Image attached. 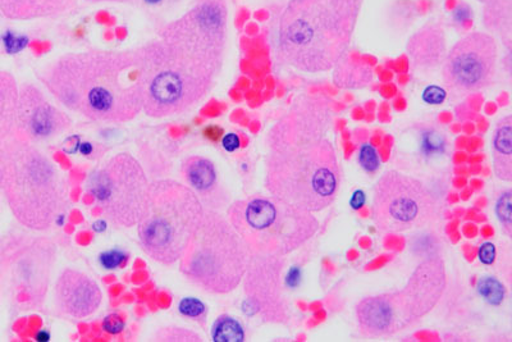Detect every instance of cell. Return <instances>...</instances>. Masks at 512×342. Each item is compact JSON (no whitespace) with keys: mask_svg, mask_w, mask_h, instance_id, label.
<instances>
[{"mask_svg":"<svg viewBox=\"0 0 512 342\" xmlns=\"http://www.w3.org/2000/svg\"><path fill=\"white\" fill-rule=\"evenodd\" d=\"M76 33H77L76 35L80 36V38H81V36H84L85 30L82 29V27H79V29L76 30Z\"/></svg>","mask_w":512,"mask_h":342,"instance_id":"681fc988","label":"cell"},{"mask_svg":"<svg viewBox=\"0 0 512 342\" xmlns=\"http://www.w3.org/2000/svg\"><path fill=\"white\" fill-rule=\"evenodd\" d=\"M212 339L216 342H242L245 341L244 327L237 319L222 316L214 322Z\"/></svg>","mask_w":512,"mask_h":342,"instance_id":"cb8c5ba5","label":"cell"},{"mask_svg":"<svg viewBox=\"0 0 512 342\" xmlns=\"http://www.w3.org/2000/svg\"><path fill=\"white\" fill-rule=\"evenodd\" d=\"M249 17H250V13H249L248 9L242 8L241 11L239 13H237V17H236L237 29H242V27H244L246 22H248Z\"/></svg>","mask_w":512,"mask_h":342,"instance_id":"b9f144b4","label":"cell"},{"mask_svg":"<svg viewBox=\"0 0 512 342\" xmlns=\"http://www.w3.org/2000/svg\"><path fill=\"white\" fill-rule=\"evenodd\" d=\"M159 341H200L198 335L186 331L185 328H167L166 331L159 332Z\"/></svg>","mask_w":512,"mask_h":342,"instance_id":"1f68e13d","label":"cell"},{"mask_svg":"<svg viewBox=\"0 0 512 342\" xmlns=\"http://www.w3.org/2000/svg\"><path fill=\"white\" fill-rule=\"evenodd\" d=\"M484 21L489 30L510 39L511 35V0H493L487 3Z\"/></svg>","mask_w":512,"mask_h":342,"instance_id":"603a6c76","label":"cell"},{"mask_svg":"<svg viewBox=\"0 0 512 342\" xmlns=\"http://www.w3.org/2000/svg\"><path fill=\"white\" fill-rule=\"evenodd\" d=\"M73 4L75 0H0V11L11 20H34L64 15Z\"/></svg>","mask_w":512,"mask_h":342,"instance_id":"d6986e66","label":"cell"},{"mask_svg":"<svg viewBox=\"0 0 512 342\" xmlns=\"http://www.w3.org/2000/svg\"><path fill=\"white\" fill-rule=\"evenodd\" d=\"M408 52L420 70L441 66L447 56L445 30L438 24L425 25L409 40Z\"/></svg>","mask_w":512,"mask_h":342,"instance_id":"ac0fdd59","label":"cell"},{"mask_svg":"<svg viewBox=\"0 0 512 342\" xmlns=\"http://www.w3.org/2000/svg\"><path fill=\"white\" fill-rule=\"evenodd\" d=\"M116 36H114V31L111 29H108L107 31H104V39L107 41H112Z\"/></svg>","mask_w":512,"mask_h":342,"instance_id":"bcb514c9","label":"cell"},{"mask_svg":"<svg viewBox=\"0 0 512 342\" xmlns=\"http://www.w3.org/2000/svg\"><path fill=\"white\" fill-rule=\"evenodd\" d=\"M493 171L498 180L512 181V117L498 121L492 139Z\"/></svg>","mask_w":512,"mask_h":342,"instance_id":"ffe728a7","label":"cell"},{"mask_svg":"<svg viewBox=\"0 0 512 342\" xmlns=\"http://www.w3.org/2000/svg\"><path fill=\"white\" fill-rule=\"evenodd\" d=\"M228 221L251 254L287 257L308 243L319 230L315 213L274 196L253 195L228 207Z\"/></svg>","mask_w":512,"mask_h":342,"instance_id":"52a82bcc","label":"cell"},{"mask_svg":"<svg viewBox=\"0 0 512 342\" xmlns=\"http://www.w3.org/2000/svg\"><path fill=\"white\" fill-rule=\"evenodd\" d=\"M130 255L120 249L108 250L99 257V263L104 269H121L127 266Z\"/></svg>","mask_w":512,"mask_h":342,"instance_id":"4dcf8cb0","label":"cell"},{"mask_svg":"<svg viewBox=\"0 0 512 342\" xmlns=\"http://www.w3.org/2000/svg\"><path fill=\"white\" fill-rule=\"evenodd\" d=\"M0 188L18 222L45 231L66 211L70 184L41 150L16 136L9 149Z\"/></svg>","mask_w":512,"mask_h":342,"instance_id":"5b68a950","label":"cell"},{"mask_svg":"<svg viewBox=\"0 0 512 342\" xmlns=\"http://www.w3.org/2000/svg\"><path fill=\"white\" fill-rule=\"evenodd\" d=\"M103 327L105 331L111 332V334H120L123 328H125V322L117 314H111V316L104 319Z\"/></svg>","mask_w":512,"mask_h":342,"instance_id":"e575fe53","label":"cell"},{"mask_svg":"<svg viewBox=\"0 0 512 342\" xmlns=\"http://www.w3.org/2000/svg\"><path fill=\"white\" fill-rule=\"evenodd\" d=\"M90 2H117V3H128L132 0H90Z\"/></svg>","mask_w":512,"mask_h":342,"instance_id":"c3c4849f","label":"cell"},{"mask_svg":"<svg viewBox=\"0 0 512 342\" xmlns=\"http://www.w3.org/2000/svg\"><path fill=\"white\" fill-rule=\"evenodd\" d=\"M185 179L194 193L199 196L204 208L219 211L228 202L216 166L207 158L191 157L182 166Z\"/></svg>","mask_w":512,"mask_h":342,"instance_id":"e0dca14e","label":"cell"},{"mask_svg":"<svg viewBox=\"0 0 512 342\" xmlns=\"http://www.w3.org/2000/svg\"><path fill=\"white\" fill-rule=\"evenodd\" d=\"M250 250L227 217L214 209L201 216L184 254L180 271L205 293L230 294L248 269Z\"/></svg>","mask_w":512,"mask_h":342,"instance_id":"8992f818","label":"cell"},{"mask_svg":"<svg viewBox=\"0 0 512 342\" xmlns=\"http://www.w3.org/2000/svg\"><path fill=\"white\" fill-rule=\"evenodd\" d=\"M496 246L492 243H484L479 248L478 258L479 261L484 264V266H492L496 261Z\"/></svg>","mask_w":512,"mask_h":342,"instance_id":"836d02e7","label":"cell"},{"mask_svg":"<svg viewBox=\"0 0 512 342\" xmlns=\"http://www.w3.org/2000/svg\"><path fill=\"white\" fill-rule=\"evenodd\" d=\"M446 287L442 258L424 259L401 290L361 300L355 312L360 334L378 339L408 330L436 308Z\"/></svg>","mask_w":512,"mask_h":342,"instance_id":"ba28073f","label":"cell"},{"mask_svg":"<svg viewBox=\"0 0 512 342\" xmlns=\"http://www.w3.org/2000/svg\"><path fill=\"white\" fill-rule=\"evenodd\" d=\"M443 248L440 236L434 235L433 232H420L414 235L410 240V249L420 258L431 259L441 257Z\"/></svg>","mask_w":512,"mask_h":342,"instance_id":"484cf974","label":"cell"},{"mask_svg":"<svg viewBox=\"0 0 512 342\" xmlns=\"http://www.w3.org/2000/svg\"><path fill=\"white\" fill-rule=\"evenodd\" d=\"M95 21L98 22V24L107 26L111 29L112 26L116 25L117 18L107 11H99L95 15Z\"/></svg>","mask_w":512,"mask_h":342,"instance_id":"f35d334b","label":"cell"},{"mask_svg":"<svg viewBox=\"0 0 512 342\" xmlns=\"http://www.w3.org/2000/svg\"><path fill=\"white\" fill-rule=\"evenodd\" d=\"M128 35V30L125 26H118L116 30H114V36L120 41L126 40Z\"/></svg>","mask_w":512,"mask_h":342,"instance_id":"7bdbcfd3","label":"cell"},{"mask_svg":"<svg viewBox=\"0 0 512 342\" xmlns=\"http://www.w3.org/2000/svg\"><path fill=\"white\" fill-rule=\"evenodd\" d=\"M283 257L250 255L244 276L246 304L264 322L287 323L291 318L290 303L283 286Z\"/></svg>","mask_w":512,"mask_h":342,"instance_id":"5bb4252c","label":"cell"},{"mask_svg":"<svg viewBox=\"0 0 512 342\" xmlns=\"http://www.w3.org/2000/svg\"><path fill=\"white\" fill-rule=\"evenodd\" d=\"M333 108L328 99L301 97L274 123L267 139L265 188L304 211L331 207L341 188V168L329 139Z\"/></svg>","mask_w":512,"mask_h":342,"instance_id":"7a4b0ae2","label":"cell"},{"mask_svg":"<svg viewBox=\"0 0 512 342\" xmlns=\"http://www.w3.org/2000/svg\"><path fill=\"white\" fill-rule=\"evenodd\" d=\"M222 130L218 129V127H208L207 131H205V134L210 136V138H217V135H222Z\"/></svg>","mask_w":512,"mask_h":342,"instance_id":"ee69618b","label":"cell"},{"mask_svg":"<svg viewBox=\"0 0 512 342\" xmlns=\"http://www.w3.org/2000/svg\"><path fill=\"white\" fill-rule=\"evenodd\" d=\"M27 43H29V40L26 38H16V36H13L11 34L8 35V38H6V45L9 52H18V50H21L22 48H25Z\"/></svg>","mask_w":512,"mask_h":342,"instance_id":"d590c367","label":"cell"},{"mask_svg":"<svg viewBox=\"0 0 512 342\" xmlns=\"http://www.w3.org/2000/svg\"><path fill=\"white\" fill-rule=\"evenodd\" d=\"M358 162L361 168L368 173H376L381 167V159H379L377 150L368 143L360 145Z\"/></svg>","mask_w":512,"mask_h":342,"instance_id":"f546056e","label":"cell"},{"mask_svg":"<svg viewBox=\"0 0 512 342\" xmlns=\"http://www.w3.org/2000/svg\"><path fill=\"white\" fill-rule=\"evenodd\" d=\"M18 94L16 80L0 71V143L16 136Z\"/></svg>","mask_w":512,"mask_h":342,"instance_id":"44dd1931","label":"cell"},{"mask_svg":"<svg viewBox=\"0 0 512 342\" xmlns=\"http://www.w3.org/2000/svg\"><path fill=\"white\" fill-rule=\"evenodd\" d=\"M363 0H291L278 26V54L296 70H333L349 52Z\"/></svg>","mask_w":512,"mask_h":342,"instance_id":"277c9868","label":"cell"},{"mask_svg":"<svg viewBox=\"0 0 512 342\" xmlns=\"http://www.w3.org/2000/svg\"><path fill=\"white\" fill-rule=\"evenodd\" d=\"M447 147V136L438 127H423L420 130V150L427 157L445 154Z\"/></svg>","mask_w":512,"mask_h":342,"instance_id":"d4e9b609","label":"cell"},{"mask_svg":"<svg viewBox=\"0 0 512 342\" xmlns=\"http://www.w3.org/2000/svg\"><path fill=\"white\" fill-rule=\"evenodd\" d=\"M103 302L102 290L85 273L67 268L54 287V303L59 313L71 318L90 317Z\"/></svg>","mask_w":512,"mask_h":342,"instance_id":"2e32d148","label":"cell"},{"mask_svg":"<svg viewBox=\"0 0 512 342\" xmlns=\"http://www.w3.org/2000/svg\"><path fill=\"white\" fill-rule=\"evenodd\" d=\"M447 97L446 91L440 86L432 85L423 91V100L432 106H440Z\"/></svg>","mask_w":512,"mask_h":342,"instance_id":"d6a6232c","label":"cell"},{"mask_svg":"<svg viewBox=\"0 0 512 342\" xmlns=\"http://www.w3.org/2000/svg\"><path fill=\"white\" fill-rule=\"evenodd\" d=\"M71 118L49 102L38 88L24 85L18 94V138L31 144L56 138L70 129Z\"/></svg>","mask_w":512,"mask_h":342,"instance_id":"9a60e30c","label":"cell"},{"mask_svg":"<svg viewBox=\"0 0 512 342\" xmlns=\"http://www.w3.org/2000/svg\"><path fill=\"white\" fill-rule=\"evenodd\" d=\"M40 79L59 103L91 121L123 123L143 111L132 52L67 54L45 67Z\"/></svg>","mask_w":512,"mask_h":342,"instance_id":"3957f363","label":"cell"},{"mask_svg":"<svg viewBox=\"0 0 512 342\" xmlns=\"http://www.w3.org/2000/svg\"><path fill=\"white\" fill-rule=\"evenodd\" d=\"M227 0H196L158 40L134 50L143 111L163 118L189 112L216 86L227 40Z\"/></svg>","mask_w":512,"mask_h":342,"instance_id":"6da1fadb","label":"cell"},{"mask_svg":"<svg viewBox=\"0 0 512 342\" xmlns=\"http://www.w3.org/2000/svg\"><path fill=\"white\" fill-rule=\"evenodd\" d=\"M85 188L109 221L128 228L137 226L143 216L150 182L141 164L121 153L91 171Z\"/></svg>","mask_w":512,"mask_h":342,"instance_id":"30bf717a","label":"cell"},{"mask_svg":"<svg viewBox=\"0 0 512 342\" xmlns=\"http://www.w3.org/2000/svg\"><path fill=\"white\" fill-rule=\"evenodd\" d=\"M146 3H152V4H155V3H159V2H162V0H145Z\"/></svg>","mask_w":512,"mask_h":342,"instance_id":"f907efd6","label":"cell"},{"mask_svg":"<svg viewBox=\"0 0 512 342\" xmlns=\"http://www.w3.org/2000/svg\"><path fill=\"white\" fill-rule=\"evenodd\" d=\"M479 2H483V3H489V2H493V0H479Z\"/></svg>","mask_w":512,"mask_h":342,"instance_id":"816d5d0a","label":"cell"},{"mask_svg":"<svg viewBox=\"0 0 512 342\" xmlns=\"http://www.w3.org/2000/svg\"><path fill=\"white\" fill-rule=\"evenodd\" d=\"M333 81L337 88L363 89L373 80L372 68L361 62L355 54L347 52L333 68Z\"/></svg>","mask_w":512,"mask_h":342,"instance_id":"7402d4cb","label":"cell"},{"mask_svg":"<svg viewBox=\"0 0 512 342\" xmlns=\"http://www.w3.org/2000/svg\"><path fill=\"white\" fill-rule=\"evenodd\" d=\"M56 259V245L47 237L18 236L4 250V275L27 307H39L44 302Z\"/></svg>","mask_w":512,"mask_h":342,"instance_id":"7c38bea8","label":"cell"},{"mask_svg":"<svg viewBox=\"0 0 512 342\" xmlns=\"http://www.w3.org/2000/svg\"><path fill=\"white\" fill-rule=\"evenodd\" d=\"M258 31V26H256L255 24H249L248 26H246V33H248L249 35L258 34Z\"/></svg>","mask_w":512,"mask_h":342,"instance_id":"f6af8a7d","label":"cell"},{"mask_svg":"<svg viewBox=\"0 0 512 342\" xmlns=\"http://www.w3.org/2000/svg\"><path fill=\"white\" fill-rule=\"evenodd\" d=\"M222 145L227 152H235V150L239 149L241 145L239 135L232 134V132L231 134H227L222 140Z\"/></svg>","mask_w":512,"mask_h":342,"instance_id":"74e56055","label":"cell"},{"mask_svg":"<svg viewBox=\"0 0 512 342\" xmlns=\"http://www.w3.org/2000/svg\"><path fill=\"white\" fill-rule=\"evenodd\" d=\"M495 213L502 231L506 236H512V191L510 189L500 191L497 195Z\"/></svg>","mask_w":512,"mask_h":342,"instance_id":"83f0119b","label":"cell"},{"mask_svg":"<svg viewBox=\"0 0 512 342\" xmlns=\"http://www.w3.org/2000/svg\"><path fill=\"white\" fill-rule=\"evenodd\" d=\"M256 20L263 21L267 18V13L265 11H259L255 13Z\"/></svg>","mask_w":512,"mask_h":342,"instance_id":"7dc6e473","label":"cell"},{"mask_svg":"<svg viewBox=\"0 0 512 342\" xmlns=\"http://www.w3.org/2000/svg\"><path fill=\"white\" fill-rule=\"evenodd\" d=\"M30 48L34 50L36 54H43L49 52L50 48H52V44L49 41H32L30 44Z\"/></svg>","mask_w":512,"mask_h":342,"instance_id":"60d3db41","label":"cell"},{"mask_svg":"<svg viewBox=\"0 0 512 342\" xmlns=\"http://www.w3.org/2000/svg\"><path fill=\"white\" fill-rule=\"evenodd\" d=\"M365 203H367V195H365L363 190H356L350 200L351 208L358 211V209L364 207Z\"/></svg>","mask_w":512,"mask_h":342,"instance_id":"ab89813d","label":"cell"},{"mask_svg":"<svg viewBox=\"0 0 512 342\" xmlns=\"http://www.w3.org/2000/svg\"><path fill=\"white\" fill-rule=\"evenodd\" d=\"M477 289L479 295L484 299V302H487L489 305L498 307V305L504 303L506 289L505 286L502 285V282L498 281L496 277L484 276L480 278Z\"/></svg>","mask_w":512,"mask_h":342,"instance_id":"4316f807","label":"cell"},{"mask_svg":"<svg viewBox=\"0 0 512 342\" xmlns=\"http://www.w3.org/2000/svg\"><path fill=\"white\" fill-rule=\"evenodd\" d=\"M178 310H180L182 316L194 319V321L205 322V318H207V307L199 299H182L178 304Z\"/></svg>","mask_w":512,"mask_h":342,"instance_id":"f1b7e54d","label":"cell"},{"mask_svg":"<svg viewBox=\"0 0 512 342\" xmlns=\"http://www.w3.org/2000/svg\"><path fill=\"white\" fill-rule=\"evenodd\" d=\"M497 58L493 36L486 33L466 35L457 41L442 63L446 88L457 97L489 88L496 80Z\"/></svg>","mask_w":512,"mask_h":342,"instance_id":"4fadbf2b","label":"cell"},{"mask_svg":"<svg viewBox=\"0 0 512 342\" xmlns=\"http://www.w3.org/2000/svg\"><path fill=\"white\" fill-rule=\"evenodd\" d=\"M470 17H472V9L468 6V4L461 3L459 7H457L455 11V18L459 21V24L464 25L466 22L472 24L470 21Z\"/></svg>","mask_w":512,"mask_h":342,"instance_id":"8d00e7d4","label":"cell"},{"mask_svg":"<svg viewBox=\"0 0 512 342\" xmlns=\"http://www.w3.org/2000/svg\"><path fill=\"white\" fill-rule=\"evenodd\" d=\"M442 205L428 186L399 171H387L373 190L374 225L387 234L419 230L441 217Z\"/></svg>","mask_w":512,"mask_h":342,"instance_id":"8fae6325","label":"cell"},{"mask_svg":"<svg viewBox=\"0 0 512 342\" xmlns=\"http://www.w3.org/2000/svg\"><path fill=\"white\" fill-rule=\"evenodd\" d=\"M205 211L190 186L175 180H158L149 188L137 235L146 255L172 266L180 261Z\"/></svg>","mask_w":512,"mask_h":342,"instance_id":"9c48e42d","label":"cell"}]
</instances>
